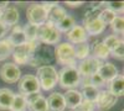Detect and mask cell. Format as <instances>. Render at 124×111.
Listing matches in <instances>:
<instances>
[{
    "label": "cell",
    "mask_w": 124,
    "mask_h": 111,
    "mask_svg": "<svg viewBox=\"0 0 124 111\" xmlns=\"http://www.w3.org/2000/svg\"><path fill=\"white\" fill-rule=\"evenodd\" d=\"M26 45L30 52L27 63L31 67L40 68L44 65H50V63L54 60V51L50 48V46L39 42L37 39L32 42H26Z\"/></svg>",
    "instance_id": "obj_1"
},
{
    "label": "cell",
    "mask_w": 124,
    "mask_h": 111,
    "mask_svg": "<svg viewBox=\"0 0 124 111\" xmlns=\"http://www.w3.org/2000/svg\"><path fill=\"white\" fill-rule=\"evenodd\" d=\"M35 77L39 80L40 89H42V90L54 89L58 82L57 70L52 65H44V67L37 68V74Z\"/></svg>",
    "instance_id": "obj_2"
},
{
    "label": "cell",
    "mask_w": 124,
    "mask_h": 111,
    "mask_svg": "<svg viewBox=\"0 0 124 111\" xmlns=\"http://www.w3.org/2000/svg\"><path fill=\"white\" fill-rule=\"evenodd\" d=\"M54 56L58 64L63 67H75L76 57H75V46L68 42H62L56 46L54 49Z\"/></svg>",
    "instance_id": "obj_3"
},
{
    "label": "cell",
    "mask_w": 124,
    "mask_h": 111,
    "mask_svg": "<svg viewBox=\"0 0 124 111\" xmlns=\"http://www.w3.org/2000/svg\"><path fill=\"white\" fill-rule=\"evenodd\" d=\"M57 83L60 84V86L67 90H72L81 83V75L76 67H63L60 72H57Z\"/></svg>",
    "instance_id": "obj_4"
},
{
    "label": "cell",
    "mask_w": 124,
    "mask_h": 111,
    "mask_svg": "<svg viewBox=\"0 0 124 111\" xmlns=\"http://www.w3.org/2000/svg\"><path fill=\"white\" fill-rule=\"evenodd\" d=\"M61 38V32L56 28V26L51 25L50 22H45L40 25L37 28V41L44 45H56Z\"/></svg>",
    "instance_id": "obj_5"
},
{
    "label": "cell",
    "mask_w": 124,
    "mask_h": 111,
    "mask_svg": "<svg viewBox=\"0 0 124 111\" xmlns=\"http://www.w3.org/2000/svg\"><path fill=\"white\" fill-rule=\"evenodd\" d=\"M26 17L30 24L40 26L47 21V11L44 9L42 4H31L26 10Z\"/></svg>",
    "instance_id": "obj_6"
},
{
    "label": "cell",
    "mask_w": 124,
    "mask_h": 111,
    "mask_svg": "<svg viewBox=\"0 0 124 111\" xmlns=\"http://www.w3.org/2000/svg\"><path fill=\"white\" fill-rule=\"evenodd\" d=\"M17 88L21 95H27L32 93H40V84L35 75L26 74L19 79Z\"/></svg>",
    "instance_id": "obj_7"
},
{
    "label": "cell",
    "mask_w": 124,
    "mask_h": 111,
    "mask_svg": "<svg viewBox=\"0 0 124 111\" xmlns=\"http://www.w3.org/2000/svg\"><path fill=\"white\" fill-rule=\"evenodd\" d=\"M0 78L8 84L16 83L21 78V70L15 63H5L0 68Z\"/></svg>",
    "instance_id": "obj_8"
},
{
    "label": "cell",
    "mask_w": 124,
    "mask_h": 111,
    "mask_svg": "<svg viewBox=\"0 0 124 111\" xmlns=\"http://www.w3.org/2000/svg\"><path fill=\"white\" fill-rule=\"evenodd\" d=\"M101 65H102V62L99 59L94 57H87L86 59L81 60L77 70H78L79 75H82L83 78H88L93 74H96Z\"/></svg>",
    "instance_id": "obj_9"
},
{
    "label": "cell",
    "mask_w": 124,
    "mask_h": 111,
    "mask_svg": "<svg viewBox=\"0 0 124 111\" xmlns=\"http://www.w3.org/2000/svg\"><path fill=\"white\" fill-rule=\"evenodd\" d=\"M117 100H118V98L110 94L108 90H102V91H99V95L97 98L96 106L102 111H107L117 104Z\"/></svg>",
    "instance_id": "obj_10"
},
{
    "label": "cell",
    "mask_w": 124,
    "mask_h": 111,
    "mask_svg": "<svg viewBox=\"0 0 124 111\" xmlns=\"http://www.w3.org/2000/svg\"><path fill=\"white\" fill-rule=\"evenodd\" d=\"M66 37L68 39V43L71 45H78V43H83L88 39V35L86 32V30L83 28V26H78L76 25L75 27H72L70 31L66 33Z\"/></svg>",
    "instance_id": "obj_11"
},
{
    "label": "cell",
    "mask_w": 124,
    "mask_h": 111,
    "mask_svg": "<svg viewBox=\"0 0 124 111\" xmlns=\"http://www.w3.org/2000/svg\"><path fill=\"white\" fill-rule=\"evenodd\" d=\"M19 17H20L19 10L14 6H8L5 10H3L1 17H0V22L9 28V27L16 25V22L19 21Z\"/></svg>",
    "instance_id": "obj_12"
},
{
    "label": "cell",
    "mask_w": 124,
    "mask_h": 111,
    "mask_svg": "<svg viewBox=\"0 0 124 111\" xmlns=\"http://www.w3.org/2000/svg\"><path fill=\"white\" fill-rule=\"evenodd\" d=\"M97 74L101 77V79L104 83H109L112 79H114L119 73L117 67L113 63H102V65L99 67Z\"/></svg>",
    "instance_id": "obj_13"
},
{
    "label": "cell",
    "mask_w": 124,
    "mask_h": 111,
    "mask_svg": "<svg viewBox=\"0 0 124 111\" xmlns=\"http://www.w3.org/2000/svg\"><path fill=\"white\" fill-rule=\"evenodd\" d=\"M63 95V99H65V104H66V107L67 109H71V110H75L77 109L81 103L83 101V98H82V94L77 90L72 89V90H67V91Z\"/></svg>",
    "instance_id": "obj_14"
},
{
    "label": "cell",
    "mask_w": 124,
    "mask_h": 111,
    "mask_svg": "<svg viewBox=\"0 0 124 111\" xmlns=\"http://www.w3.org/2000/svg\"><path fill=\"white\" fill-rule=\"evenodd\" d=\"M46 101L48 111H65L66 109L65 99L61 93H52L46 99Z\"/></svg>",
    "instance_id": "obj_15"
},
{
    "label": "cell",
    "mask_w": 124,
    "mask_h": 111,
    "mask_svg": "<svg viewBox=\"0 0 124 111\" xmlns=\"http://www.w3.org/2000/svg\"><path fill=\"white\" fill-rule=\"evenodd\" d=\"M67 16V13H66V10L60 6L58 4H54V6L51 7L48 11H47V21L46 22H50L51 25H54L56 26L62 19H65Z\"/></svg>",
    "instance_id": "obj_16"
},
{
    "label": "cell",
    "mask_w": 124,
    "mask_h": 111,
    "mask_svg": "<svg viewBox=\"0 0 124 111\" xmlns=\"http://www.w3.org/2000/svg\"><path fill=\"white\" fill-rule=\"evenodd\" d=\"M108 91L113 94L116 98L123 96L124 94V78L123 74H118L114 79H112L108 83Z\"/></svg>",
    "instance_id": "obj_17"
},
{
    "label": "cell",
    "mask_w": 124,
    "mask_h": 111,
    "mask_svg": "<svg viewBox=\"0 0 124 111\" xmlns=\"http://www.w3.org/2000/svg\"><path fill=\"white\" fill-rule=\"evenodd\" d=\"M13 58L15 60L16 64H26L27 60H29V57H30V52H29V47L27 45H23V46H19V47H15L14 51H13Z\"/></svg>",
    "instance_id": "obj_18"
},
{
    "label": "cell",
    "mask_w": 124,
    "mask_h": 111,
    "mask_svg": "<svg viewBox=\"0 0 124 111\" xmlns=\"http://www.w3.org/2000/svg\"><path fill=\"white\" fill-rule=\"evenodd\" d=\"M6 39L13 45L14 48L25 45L26 43V37H25V35L23 32V27L21 26H14L11 33H10V36Z\"/></svg>",
    "instance_id": "obj_19"
},
{
    "label": "cell",
    "mask_w": 124,
    "mask_h": 111,
    "mask_svg": "<svg viewBox=\"0 0 124 111\" xmlns=\"http://www.w3.org/2000/svg\"><path fill=\"white\" fill-rule=\"evenodd\" d=\"M83 28L86 30L88 36H96V35H101L103 31H104L106 26L101 22L99 19H96V20H91V21L85 22Z\"/></svg>",
    "instance_id": "obj_20"
},
{
    "label": "cell",
    "mask_w": 124,
    "mask_h": 111,
    "mask_svg": "<svg viewBox=\"0 0 124 111\" xmlns=\"http://www.w3.org/2000/svg\"><path fill=\"white\" fill-rule=\"evenodd\" d=\"M14 91L8 88L0 89V109L1 110H9L11 106V103L14 100Z\"/></svg>",
    "instance_id": "obj_21"
},
{
    "label": "cell",
    "mask_w": 124,
    "mask_h": 111,
    "mask_svg": "<svg viewBox=\"0 0 124 111\" xmlns=\"http://www.w3.org/2000/svg\"><path fill=\"white\" fill-rule=\"evenodd\" d=\"M92 52L94 54V58L103 60V59H107L109 57V49L103 45L102 42H94L92 46Z\"/></svg>",
    "instance_id": "obj_22"
},
{
    "label": "cell",
    "mask_w": 124,
    "mask_h": 111,
    "mask_svg": "<svg viewBox=\"0 0 124 111\" xmlns=\"http://www.w3.org/2000/svg\"><path fill=\"white\" fill-rule=\"evenodd\" d=\"M82 98L87 101H91V103H94L97 101V98L99 95V89L96 88V86H92V85H87V86H83L82 88Z\"/></svg>",
    "instance_id": "obj_23"
},
{
    "label": "cell",
    "mask_w": 124,
    "mask_h": 111,
    "mask_svg": "<svg viewBox=\"0 0 124 111\" xmlns=\"http://www.w3.org/2000/svg\"><path fill=\"white\" fill-rule=\"evenodd\" d=\"M89 45L87 42L75 45V57L78 60H83L87 57H89Z\"/></svg>",
    "instance_id": "obj_24"
},
{
    "label": "cell",
    "mask_w": 124,
    "mask_h": 111,
    "mask_svg": "<svg viewBox=\"0 0 124 111\" xmlns=\"http://www.w3.org/2000/svg\"><path fill=\"white\" fill-rule=\"evenodd\" d=\"M37 28L39 26L27 22L24 27H23V32L26 37V42H32L37 39Z\"/></svg>",
    "instance_id": "obj_25"
},
{
    "label": "cell",
    "mask_w": 124,
    "mask_h": 111,
    "mask_svg": "<svg viewBox=\"0 0 124 111\" xmlns=\"http://www.w3.org/2000/svg\"><path fill=\"white\" fill-rule=\"evenodd\" d=\"M76 26V20L72 17V16H66L65 19H62L61 21L56 25V28L60 32H68L72 28V27H75Z\"/></svg>",
    "instance_id": "obj_26"
},
{
    "label": "cell",
    "mask_w": 124,
    "mask_h": 111,
    "mask_svg": "<svg viewBox=\"0 0 124 111\" xmlns=\"http://www.w3.org/2000/svg\"><path fill=\"white\" fill-rule=\"evenodd\" d=\"M14 47L8 39H0V60H5L13 54Z\"/></svg>",
    "instance_id": "obj_27"
},
{
    "label": "cell",
    "mask_w": 124,
    "mask_h": 111,
    "mask_svg": "<svg viewBox=\"0 0 124 111\" xmlns=\"http://www.w3.org/2000/svg\"><path fill=\"white\" fill-rule=\"evenodd\" d=\"M27 107L26 101L24 99V95L17 94L14 96V100L11 103V106H10V111H25V109Z\"/></svg>",
    "instance_id": "obj_28"
},
{
    "label": "cell",
    "mask_w": 124,
    "mask_h": 111,
    "mask_svg": "<svg viewBox=\"0 0 124 111\" xmlns=\"http://www.w3.org/2000/svg\"><path fill=\"white\" fill-rule=\"evenodd\" d=\"M27 107H29L30 111H48L47 110V101L42 95H41L37 100H35L32 104H30Z\"/></svg>",
    "instance_id": "obj_29"
},
{
    "label": "cell",
    "mask_w": 124,
    "mask_h": 111,
    "mask_svg": "<svg viewBox=\"0 0 124 111\" xmlns=\"http://www.w3.org/2000/svg\"><path fill=\"white\" fill-rule=\"evenodd\" d=\"M116 17H117V14H114L113 11H110V10H108V9H104V10L101 11V15H99L98 19L101 20V22L103 25L107 26V25H110Z\"/></svg>",
    "instance_id": "obj_30"
},
{
    "label": "cell",
    "mask_w": 124,
    "mask_h": 111,
    "mask_svg": "<svg viewBox=\"0 0 124 111\" xmlns=\"http://www.w3.org/2000/svg\"><path fill=\"white\" fill-rule=\"evenodd\" d=\"M123 41V39H120L117 35H109V36H107L104 39H103V45H104L108 49H109V52L112 51V49L113 48H114V47H117L120 42Z\"/></svg>",
    "instance_id": "obj_31"
},
{
    "label": "cell",
    "mask_w": 124,
    "mask_h": 111,
    "mask_svg": "<svg viewBox=\"0 0 124 111\" xmlns=\"http://www.w3.org/2000/svg\"><path fill=\"white\" fill-rule=\"evenodd\" d=\"M112 26V30L114 31L116 33H123L124 31V19L123 16H117L114 20H113V22L110 24Z\"/></svg>",
    "instance_id": "obj_32"
},
{
    "label": "cell",
    "mask_w": 124,
    "mask_h": 111,
    "mask_svg": "<svg viewBox=\"0 0 124 111\" xmlns=\"http://www.w3.org/2000/svg\"><path fill=\"white\" fill-rule=\"evenodd\" d=\"M101 9H92L89 7L87 11L85 13V17H83V22H87V21H91V20H96L101 15Z\"/></svg>",
    "instance_id": "obj_33"
},
{
    "label": "cell",
    "mask_w": 124,
    "mask_h": 111,
    "mask_svg": "<svg viewBox=\"0 0 124 111\" xmlns=\"http://www.w3.org/2000/svg\"><path fill=\"white\" fill-rule=\"evenodd\" d=\"M109 54H112L116 59H120V60H123V57H124V45H123V41H122L117 47L113 48Z\"/></svg>",
    "instance_id": "obj_34"
},
{
    "label": "cell",
    "mask_w": 124,
    "mask_h": 111,
    "mask_svg": "<svg viewBox=\"0 0 124 111\" xmlns=\"http://www.w3.org/2000/svg\"><path fill=\"white\" fill-rule=\"evenodd\" d=\"M103 4L106 5V9L110 10V11H113L114 14L122 13L123 9H124V5H123L122 1H119V3H103Z\"/></svg>",
    "instance_id": "obj_35"
},
{
    "label": "cell",
    "mask_w": 124,
    "mask_h": 111,
    "mask_svg": "<svg viewBox=\"0 0 124 111\" xmlns=\"http://www.w3.org/2000/svg\"><path fill=\"white\" fill-rule=\"evenodd\" d=\"M88 82H89V85L96 86V88H98V89H99V86H103V85L106 84V83L101 79V77H99L97 73L93 74V75H91V77H88Z\"/></svg>",
    "instance_id": "obj_36"
},
{
    "label": "cell",
    "mask_w": 124,
    "mask_h": 111,
    "mask_svg": "<svg viewBox=\"0 0 124 111\" xmlns=\"http://www.w3.org/2000/svg\"><path fill=\"white\" fill-rule=\"evenodd\" d=\"M78 107L82 109V110H85V111H94L96 104L94 103H91V101H87V100H83Z\"/></svg>",
    "instance_id": "obj_37"
},
{
    "label": "cell",
    "mask_w": 124,
    "mask_h": 111,
    "mask_svg": "<svg viewBox=\"0 0 124 111\" xmlns=\"http://www.w3.org/2000/svg\"><path fill=\"white\" fill-rule=\"evenodd\" d=\"M41 96L40 93H32V94H27V95H24V99H25V101H26V105L29 106L30 104H32L35 100H37Z\"/></svg>",
    "instance_id": "obj_38"
},
{
    "label": "cell",
    "mask_w": 124,
    "mask_h": 111,
    "mask_svg": "<svg viewBox=\"0 0 124 111\" xmlns=\"http://www.w3.org/2000/svg\"><path fill=\"white\" fill-rule=\"evenodd\" d=\"M6 31H8V27H6L5 25H3L1 22H0V39H1V38L5 36Z\"/></svg>",
    "instance_id": "obj_39"
},
{
    "label": "cell",
    "mask_w": 124,
    "mask_h": 111,
    "mask_svg": "<svg viewBox=\"0 0 124 111\" xmlns=\"http://www.w3.org/2000/svg\"><path fill=\"white\" fill-rule=\"evenodd\" d=\"M82 4V1H66V5H68L70 7H77V6H81Z\"/></svg>",
    "instance_id": "obj_40"
},
{
    "label": "cell",
    "mask_w": 124,
    "mask_h": 111,
    "mask_svg": "<svg viewBox=\"0 0 124 111\" xmlns=\"http://www.w3.org/2000/svg\"><path fill=\"white\" fill-rule=\"evenodd\" d=\"M8 6H9V3L8 1H0V10H1V11H3V10H5Z\"/></svg>",
    "instance_id": "obj_41"
},
{
    "label": "cell",
    "mask_w": 124,
    "mask_h": 111,
    "mask_svg": "<svg viewBox=\"0 0 124 111\" xmlns=\"http://www.w3.org/2000/svg\"><path fill=\"white\" fill-rule=\"evenodd\" d=\"M73 111H85V110H82V109H79V107H77V109H75Z\"/></svg>",
    "instance_id": "obj_42"
},
{
    "label": "cell",
    "mask_w": 124,
    "mask_h": 111,
    "mask_svg": "<svg viewBox=\"0 0 124 111\" xmlns=\"http://www.w3.org/2000/svg\"><path fill=\"white\" fill-rule=\"evenodd\" d=\"M1 13H3V11H1V10H0V17H1Z\"/></svg>",
    "instance_id": "obj_43"
},
{
    "label": "cell",
    "mask_w": 124,
    "mask_h": 111,
    "mask_svg": "<svg viewBox=\"0 0 124 111\" xmlns=\"http://www.w3.org/2000/svg\"><path fill=\"white\" fill-rule=\"evenodd\" d=\"M122 111H123V110H122Z\"/></svg>",
    "instance_id": "obj_44"
}]
</instances>
